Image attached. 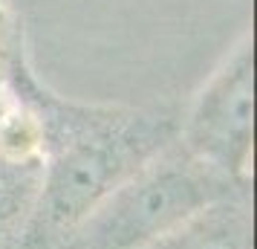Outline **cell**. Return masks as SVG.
<instances>
[{"label":"cell","mask_w":257,"mask_h":249,"mask_svg":"<svg viewBox=\"0 0 257 249\" xmlns=\"http://www.w3.org/2000/svg\"><path fill=\"white\" fill-rule=\"evenodd\" d=\"M179 148L245 189L254 154V38L245 32L199 87L176 128Z\"/></svg>","instance_id":"3"},{"label":"cell","mask_w":257,"mask_h":249,"mask_svg":"<svg viewBox=\"0 0 257 249\" xmlns=\"http://www.w3.org/2000/svg\"><path fill=\"white\" fill-rule=\"evenodd\" d=\"M9 81L38 107L47 128L44 171L15 249L67 246L110 191L176 142L179 119L162 107L72 105L47 93L21 58Z\"/></svg>","instance_id":"1"},{"label":"cell","mask_w":257,"mask_h":249,"mask_svg":"<svg viewBox=\"0 0 257 249\" xmlns=\"http://www.w3.org/2000/svg\"><path fill=\"white\" fill-rule=\"evenodd\" d=\"M18 61V47H15V26L12 18H9V9H6V0H0V102L9 99V75H12V67Z\"/></svg>","instance_id":"7"},{"label":"cell","mask_w":257,"mask_h":249,"mask_svg":"<svg viewBox=\"0 0 257 249\" xmlns=\"http://www.w3.org/2000/svg\"><path fill=\"white\" fill-rule=\"evenodd\" d=\"M240 186L188 156L179 145L165 148L110 191L70 237V249H148L202 209L240 194Z\"/></svg>","instance_id":"2"},{"label":"cell","mask_w":257,"mask_h":249,"mask_svg":"<svg viewBox=\"0 0 257 249\" xmlns=\"http://www.w3.org/2000/svg\"><path fill=\"white\" fill-rule=\"evenodd\" d=\"M38 180H0V235L12 226H24V217L29 212V203L35 194Z\"/></svg>","instance_id":"6"},{"label":"cell","mask_w":257,"mask_h":249,"mask_svg":"<svg viewBox=\"0 0 257 249\" xmlns=\"http://www.w3.org/2000/svg\"><path fill=\"white\" fill-rule=\"evenodd\" d=\"M148 249H254V214L245 191L202 209Z\"/></svg>","instance_id":"4"},{"label":"cell","mask_w":257,"mask_h":249,"mask_svg":"<svg viewBox=\"0 0 257 249\" xmlns=\"http://www.w3.org/2000/svg\"><path fill=\"white\" fill-rule=\"evenodd\" d=\"M47 128L32 102L9 96L0 102V162L9 168H26L44 159Z\"/></svg>","instance_id":"5"}]
</instances>
